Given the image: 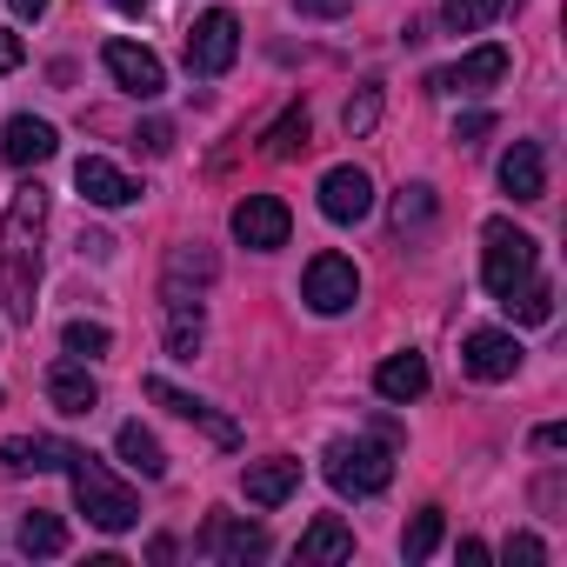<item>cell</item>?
Wrapping results in <instances>:
<instances>
[{
	"mask_svg": "<svg viewBox=\"0 0 567 567\" xmlns=\"http://www.w3.org/2000/svg\"><path fill=\"white\" fill-rule=\"evenodd\" d=\"M41 234H48V187L28 181L0 220V308L14 328H34V295H41Z\"/></svg>",
	"mask_w": 567,
	"mask_h": 567,
	"instance_id": "cell-1",
	"label": "cell"
},
{
	"mask_svg": "<svg viewBox=\"0 0 567 567\" xmlns=\"http://www.w3.org/2000/svg\"><path fill=\"white\" fill-rule=\"evenodd\" d=\"M68 481H74L81 514H87L101 534H127V527L141 520V494H134L127 481H114V467H107V461H94L87 447H74V454H68Z\"/></svg>",
	"mask_w": 567,
	"mask_h": 567,
	"instance_id": "cell-2",
	"label": "cell"
},
{
	"mask_svg": "<svg viewBox=\"0 0 567 567\" xmlns=\"http://www.w3.org/2000/svg\"><path fill=\"white\" fill-rule=\"evenodd\" d=\"M481 280H487V295L494 301H507V295H520L527 280L540 274V247H534V234H520L514 220H487L481 227Z\"/></svg>",
	"mask_w": 567,
	"mask_h": 567,
	"instance_id": "cell-3",
	"label": "cell"
},
{
	"mask_svg": "<svg viewBox=\"0 0 567 567\" xmlns=\"http://www.w3.org/2000/svg\"><path fill=\"white\" fill-rule=\"evenodd\" d=\"M328 481H334V494H354V501H368V494H381L388 481H394V454L381 447V441H334L328 447Z\"/></svg>",
	"mask_w": 567,
	"mask_h": 567,
	"instance_id": "cell-4",
	"label": "cell"
},
{
	"mask_svg": "<svg viewBox=\"0 0 567 567\" xmlns=\"http://www.w3.org/2000/svg\"><path fill=\"white\" fill-rule=\"evenodd\" d=\"M301 301L315 308V315H348L354 301H361V267L348 260V254H315L308 260V274H301Z\"/></svg>",
	"mask_w": 567,
	"mask_h": 567,
	"instance_id": "cell-5",
	"label": "cell"
},
{
	"mask_svg": "<svg viewBox=\"0 0 567 567\" xmlns=\"http://www.w3.org/2000/svg\"><path fill=\"white\" fill-rule=\"evenodd\" d=\"M234 54H240V21H234L227 8H207V14L187 28V74L220 81V74L234 68Z\"/></svg>",
	"mask_w": 567,
	"mask_h": 567,
	"instance_id": "cell-6",
	"label": "cell"
},
{
	"mask_svg": "<svg viewBox=\"0 0 567 567\" xmlns=\"http://www.w3.org/2000/svg\"><path fill=\"white\" fill-rule=\"evenodd\" d=\"M288 234H295V214H288V200H280V194H247L234 207V240L254 247V254L288 247Z\"/></svg>",
	"mask_w": 567,
	"mask_h": 567,
	"instance_id": "cell-7",
	"label": "cell"
},
{
	"mask_svg": "<svg viewBox=\"0 0 567 567\" xmlns=\"http://www.w3.org/2000/svg\"><path fill=\"white\" fill-rule=\"evenodd\" d=\"M141 394H147L154 408H167V414L194 421V427H200V434H207L214 447H240V427H234L227 414H214V408H207L200 394H187V388H174V381H161V374H147V381H141Z\"/></svg>",
	"mask_w": 567,
	"mask_h": 567,
	"instance_id": "cell-8",
	"label": "cell"
},
{
	"mask_svg": "<svg viewBox=\"0 0 567 567\" xmlns=\"http://www.w3.org/2000/svg\"><path fill=\"white\" fill-rule=\"evenodd\" d=\"M101 68H107V74H114V87H121V94H134V101H154V94L167 87L161 54H154V48H134V41H107V48H101Z\"/></svg>",
	"mask_w": 567,
	"mask_h": 567,
	"instance_id": "cell-9",
	"label": "cell"
},
{
	"mask_svg": "<svg viewBox=\"0 0 567 567\" xmlns=\"http://www.w3.org/2000/svg\"><path fill=\"white\" fill-rule=\"evenodd\" d=\"M200 554L220 560V567H247V560L267 554V527H254V520H240V514H207V527H200Z\"/></svg>",
	"mask_w": 567,
	"mask_h": 567,
	"instance_id": "cell-10",
	"label": "cell"
},
{
	"mask_svg": "<svg viewBox=\"0 0 567 567\" xmlns=\"http://www.w3.org/2000/svg\"><path fill=\"white\" fill-rule=\"evenodd\" d=\"M520 341L507 334V328H474L467 341H461V368L474 374V381H514L520 374Z\"/></svg>",
	"mask_w": 567,
	"mask_h": 567,
	"instance_id": "cell-11",
	"label": "cell"
},
{
	"mask_svg": "<svg viewBox=\"0 0 567 567\" xmlns=\"http://www.w3.org/2000/svg\"><path fill=\"white\" fill-rule=\"evenodd\" d=\"M321 214H328L334 227L368 220V214H374V181H368L361 167H328V174H321Z\"/></svg>",
	"mask_w": 567,
	"mask_h": 567,
	"instance_id": "cell-12",
	"label": "cell"
},
{
	"mask_svg": "<svg viewBox=\"0 0 567 567\" xmlns=\"http://www.w3.org/2000/svg\"><path fill=\"white\" fill-rule=\"evenodd\" d=\"M501 81H507V48H474V54H461L454 68L434 74V94H487Z\"/></svg>",
	"mask_w": 567,
	"mask_h": 567,
	"instance_id": "cell-13",
	"label": "cell"
},
{
	"mask_svg": "<svg viewBox=\"0 0 567 567\" xmlns=\"http://www.w3.org/2000/svg\"><path fill=\"white\" fill-rule=\"evenodd\" d=\"M167 354L174 361H194L200 354V334H207V315H200V295H187V288H174L167 280Z\"/></svg>",
	"mask_w": 567,
	"mask_h": 567,
	"instance_id": "cell-14",
	"label": "cell"
},
{
	"mask_svg": "<svg viewBox=\"0 0 567 567\" xmlns=\"http://www.w3.org/2000/svg\"><path fill=\"white\" fill-rule=\"evenodd\" d=\"M68 441L61 434H14V441H0V467L8 474H54V467H68Z\"/></svg>",
	"mask_w": 567,
	"mask_h": 567,
	"instance_id": "cell-15",
	"label": "cell"
},
{
	"mask_svg": "<svg viewBox=\"0 0 567 567\" xmlns=\"http://www.w3.org/2000/svg\"><path fill=\"white\" fill-rule=\"evenodd\" d=\"M74 187L94 200V207H134L141 200V181H127L114 161H101V154H87L81 167H74Z\"/></svg>",
	"mask_w": 567,
	"mask_h": 567,
	"instance_id": "cell-16",
	"label": "cell"
},
{
	"mask_svg": "<svg viewBox=\"0 0 567 567\" xmlns=\"http://www.w3.org/2000/svg\"><path fill=\"white\" fill-rule=\"evenodd\" d=\"M54 147H61V134H54L48 121H34V114H14L8 134H0V154H8V167H41V161H54Z\"/></svg>",
	"mask_w": 567,
	"mask_h": 567,
	"instance_id": "cell-17",
	"label": "cell"
},
{
	"mask_svg": "<svg viewBox=\"0 0 567 567\" xmlns=\"http://www.w3.org/2000/svg\"><path fill=\"white\" fill-rule=\"evenodd\" d=\"M240 487H247V501H254V507H280V501L301 487V461H288V454H274V461H247Z\"/></svg>",
	"mask_w": 567,
	"mask_h": 567,
	"instance_id": "cell-18",
	"label": "cell"
},
{
	"mask_svg": "<svg viewBox=\"0 0 567 567\" xmlns=\"http://www.w3.org/2000/svg\"><path fill=\"white\" fill-rule=\"evenodd\" d=\"M501 187L514 200H540L547 194V154H540V141H514L501 154Z\"/></svg>",
	"mask_w": 567,
	"mask_h": 567,
	"instance_id": "cell-19",
	"label": "cell"
},
{
	"mask_svg": "<svg viewBox=\"0 0 567 567\" xmlns=\"http://www.w3.org/2000/svg\"><path fill=\"white\" fill-rule=\"evenodd\" d=\"M374 394H381V401H401V408L421 401V394H427V361H421V354H388V361L374 368Z\"/></svg>",
	"mask_w": 567,
	"mask_h": 567,
	"instance_id": "cell-20",
	"label": "cell"
},
{
	"mask_svg": "<svg viewBox=\"0 0 567 567\" xmlns=\"http://www.w3.org/2000/svg\"><path fill=\"white\" fill-rule=\"evenodd\" d=\"M48 401L61 414H94L101 408V388H94V374L81 361H61V368H48Z\"/></svg>",
	"mask_w": 567,
	"mask_h": 567,
	"instance_id": "cell-21",
	"label": "cell"
},
{
	"mask_svg": "<svg viewBox=\"0 0 567 567\" xmlns=\"http://www.w3.org/2000/svg\"><path fill=\"white\" fill-rule=\"evenodd\" d=\"M114 454L141 474V481H161L167 474V454H161V441L141 427V421H121V434H114Z\"/></svg>",
	"mask_w": 567,
	"mask_h": 567,
	"instance_id": "cell-22",
	"label": "cell"
},
{
	"mask_svg": "<svg viewBox=\"0 0 567 567\" xmlns=\"http://www.w3.org/2000/svg\"><path fill=\"white\" fill-rule=\"evenodd\" d=\"M295 554H301V560H354V527H348L341 514H321V520L301 534Z\"/></svg>",
	"mask_w": 567,
	"mask_h": 567,
	"instance_id": "cell-23",
	"label": "cell"
},
{
	"mask_svg": "<svg viewBox=\"0 0 567 567\" xmlns=\"http://www.w3.org/2000/svg\"><path fill=\"white\" fill-rule=\"evenodd\" d=\"M14 540H21V554H28V560H54V554H68V520H61V514H48V507H34V514L21 520V534H14Z\"/></svg>",
	"mask_w": 567,
	"mask_h": 567,
	"instance_id": "cell-24",
	"label": "cell"
},
{
	"mask_svg": "<svg viewBox=\"0 0 567 567\" xmlns=\"http://www.w3.org/2000/svg\"><path fill=\"white\" fill-rule=\"evenodd\" d=\"M260 154L267 161H295V154H308V107H288L267 134H260Z\"/></svg>",
	"mask_w": 567,
	"mask_h": 567,
	"instance_id": "cell-25",
	"label": "cell"
},
{
	"mask_svg": "<svg viewBox=\"0 0 567 567\" xmlns=\"http://www.w3.org/2000/svg\"><path fill=\"white\" fill-rule=\"evenodd\" d=\"M501 308H507V315H514L520 328H547V321H554V288H547V280H540V274H534V280H527V288H520V295H507Z\"/></svg>",
	"mask_w": 567,
	"mask_h": 567,
	"instance_id": "cell-26",
	"label": "cell"
},
{
	"mask_svg": "<svg viewBox=\"0 0 567 567\" xmlns=\"http://www.w3.org/2000/svg\"><path fill=\"white\" fill-rule=\"evenodd\" d=\"M501 8H507V0H441V14H447L454 34H481V28H494Z\"/></svg>",
	"mask_w": 567,
	"mask_h": 567,
	"instance_id": "cell-27",
	"label": "cell"
},
{
	"mask_svg": "<svg viewBox=\"0 0 567 567\" xmlns=\"http://www.w3.org/2000/svg\"><path fill=\"white\" fill-rule=\"evenodd\" d=\"M388 220H394V234H408V227H427L434 220V187H401L394 194V207H388Z\"/></svg>",
	"mask_w": 567,
	"mask_h": 567,
	"instance_id": "cell-28",
	"label": "cell"
},
{
	"mask_svg": "<svg viewBox=\"0 0 567 567\" xmlns=\"http://www.w3.org/2000/svg\"><path fill=\"white\" fill-rule=\"evenodd\" d=\"M61 348H68L74 361H94V354L114 348V334H107L101 321H68V328H61Z\"/></svg>",
	"mask_w": 567,
	"mask_h": 567,
	"instance_id": "cell-29",
	"label": "cell"
},
{
	"mask_svg": "<svg viewBox=\"0 0 567 567\" xmlns=\"http://www.w3.org/2000/svg\"><path fill=\"white\" fill-rule=\"evenodd\" d=\"M374 121H381V81H368V87L341 107V127H348L354 141H361V134H374Z\"/></svg>",
	"mask_w": 567,
	"mask_h": 567,
	"instance_id": "cell-30",
	"label": "cell"
},
{
	"mask_svg": "<svg viewBox=\"0 0 567 567\" xmlns=\"http://www.w3.org/2000/svg\"><path fill=\"white\" fill-rule=\"evenodd\" d=\"M434 547H441V507H421L414 527L401 534V554H408V560H427Z\"/></svg>",
	"mask_w": 567,
	"mask_h": 567,
	"instance_id": "cell-31",
	"label": "cell"
},
{
	"mask_svg": "<svg viewBox=\"0 0 567 567\" xmlns=\"http://www.w3.org/2000/svg\"><path fill=\"white\" fill-rule=\"evenodd\" d=\"M501 560L514 567V560H527V567H540L547 560V540H534V534H507V547H501Z\"/></svg>",
	"mask_w": 567,
	"mask_h": 567,
	"instance_id": "cell-32",
	"label": "cell"
},
{
	"mask_svg": "<svg viewBox=\"0 0 567 567\" xmlns=\"http://www.w3.org/2000/svg\"><path fill=\"white\" fill-rule=\"evenodd\" d=\"M21 61H28V48H21V34H14V28H0V74H14Z\"/></svg>",
	"mask_w": 567,
	"mask_h": 567,
	"instance_id": "cell-33",
	"label": "cell"
},
{
	"mask_svg": "<svg viewBox=\"0 0 567 567\" xmlns=\"http://www.w3.org/2000/svg\"><path fill=\"white\" fill-rule=\"evenodd\" d=\"M487 127H494V114H461V121H454V141L467 147V141H481Z\"/></svg>",
	"mask_w": 567,
	"mask_h": 567,
	"instance_id": "cell-34",
	"label": "cell"
},
{
	"mask_svg": "<svg viewBox=\"0 0 567 567\" xmlns=\"http://www.w3.org/2000/svg\"><path fill=\"white\" fill-rule=\"evenodd\" d=\"M301 14H315V21H341L348 14V0H295Z\"/></svg>",
	"mask_w": 567,
	"mask_h": 567,
	"instance_id": "cell-35",
	"label": "cell"
},
{
	"mask_svg": "<svg viewBox=\"0 0 567 567\" xmlns=\"http://www.w3.org/2000/svg\"><path fill=\"white\" fill-rule=\"evenodd\" d=\"M534 447H540V454H560V447H567V427H560V421L534 427Z\"/></svg>",
	"mask_w": 567,
	"mask_h": 567,
	"instance_id": "cell-36",
	"label": "cell"
},
{
	"mask_svg": "<svg viewBox=\"0 0 567 567\" xmlns=\"http://www.w3.org/2000/svg\"><path fill=\"white\" fill-rule=\"evenodd\" d=\"M141 147H147V154H167V147H174V134L154 121V127H141Z\"/></svg>",
	"mask_w": 567,
	"mask_h": 567,
	"instance_id": "cell-37",
	"label": "cell"
},
{
	"mask_svg": "<svg viewBox=\"0 0 567 567\" xmlns=\"http://www.w3.org/2000/svg\"><path fill=\"white\" fill-rule=\"evenodd\" d=\"M48 14V0H14V21H41Z\"/></svg>",
	"mask_w": 567,
	"mask_h": 567,
	"instance_id": "cell-38",
	"label": "cell"
},
{
	"mask_svg": "<svg viewBox=\"0 0 567 567\" xmlns=\"http://www.w3.org/2000/svg\"><path fill=\"white\" fill-rule=\"evenodd\" d=\"M114 8H121V14H147V0H114Z\"/></svg>",
	"mask_w": 567,
	"mask_h": 567,
	"instance_id": "cell-39",
	"label": "cell"
}]
</instances>
